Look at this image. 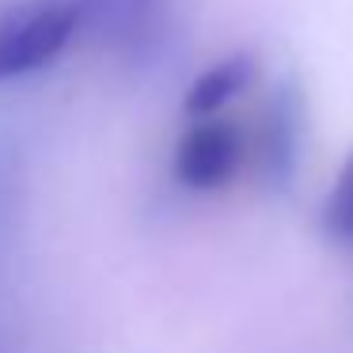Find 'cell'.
I'll use <instances>...</instances> for the list:
<instances>
[{"mask_svg":"<svg viewBox=\"0 0 353 353\" xmlns=\"http://www.w3.org/2000/svg\"><path fill=\"white\" fill-rule=\"evenodd\" d=\"M243 163V133L228 118H194L190 130L179 137L171 171L186 190L213 194L236 179Z\"/></svg>","mask_w":353,"mask_h":353,"instance_id":"obj_2","label":"cell"},{"mask_svg":"<svg viewBox=\"0 0 353 353\" xmlns=\"http://www.w3.org/2000/svg\"><path fill=\"white\" fill-rule=\"evenodd\" d=\"M300 133H304V107H300L296 88H277L274 103L266 110V130H262V163L274 183H289L300 160Z\"/></svg>","mask_w":353,"mask_h":353,"instance_id":"obj_3","label":"cell"},{"mask_svg":"<svg viewBox=\"0 0 353 353\" xmlns=\"http://www.w3.org/2000/svg\"><path fill=\"white\" fill-rule=\"evenodd\" d=\"M323 232L334 243L353 247V156L342 163V171L330 183L327 201H323Z\"/></svg>","mask_w":353,"mask_h":353,"instance_id":"obj_5","label":"cell"},{"mask_svg":"<svg viewBox=\"0 0 353 353\" xmlns=\"http://www.w3.org/2000/svg\"><path fill=\"white\" fill-rule=\"evenodd\" d=\"M84 19L80 0H0V84L46 69Z\"/></svg>","mask_w":353,"mask_h":353,"instance_id":"obj_1","label":"cell"},{"mask_svg":"<svg viewBox=\"0 0 353 353\" xmlns=\"http://www.w3.org/2000/svg\"><path fill=\"white\" fill-rule=\"evenodd\" d=\"M259 77V65L251 54H228L209 65L183 95V110L190 118H216L228 103H236Z\"/></svg>","mask_w":353,"mask_h":353,"instance_id":"obj_4","label":"cell"}]
</instances>
